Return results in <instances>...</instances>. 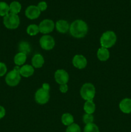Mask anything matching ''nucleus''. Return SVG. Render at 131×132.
<instances>
[{
  "mask_svg": "<svg viewBox=\"0 0 131 132\" xmlns=\"http://www.w3.org/2000/svg\"><path fill=\"white\" fill-rule=\"evenodd\" d=\"M3 23L8 29H15L20 24V19L18 15L9 13L3 18Z\"/></svg>",
  "mask_w": 131,
  "mask_h": 132,
  "instance_id": "nucleus-6",
  "label": "nucleus"
},
{
  "mask_svg": "<svg viewBox=\"0 0 131 132\" xmlns=\"http://www.w3.org/2000/svg\"><path fill=\"white\" fill-rule=\"evenodd\" d=\"M39 32V26H37V24H30V25L27 27V34L31 36H35V35H37Z\"/></svg>",
  "mask_w": 131,
  "mask_h": 132,
  "instance_id": "nucleus-22",
  "label": "nucleus"
},
{
  "mask_svg": "<svg viewBox=\"0 0 131 132\" xmlns=\"http://www.w3.org/2000/svg\"><path fill=\"white\" fill-rule=\"evenodd\" d=\"M85 112L88 114H92L96 110V105L92 101H87L83 105Z\"/></svg>",
  "mask_w": 131,
  "mask_h": 132,
  "instance_id": "nucleus-18",
  "label": "nucleus"
},
{
  "mask_svg": "<svg viewBox=\"0 0 131 132\" xmlns=\"http://www.w3.org/2000/svg\"><path fill=\"white\" fill-rule=\"evenodd\" d=\"M18 49H19V52L23 53L26 55L31 52L30 45L28 43L25 42V41H21L19 44Z\"/></svg>",
  "mask_w": 131,
  "mask_h": 132,
  "instance_id": "nucleus-20",
  "label": "nucleus"
},
{
  "mask_svg": "<svg viewBox=\"0 0 131 132\" xmlns=\"http://www.w3.org/2000/svg\"><path fill=\"white\" fill-rule=\"evenodd\" d=\"M130 4H131V0H130Z\"/></svg>",
  "mask_w": 131,
  "mask_h": 132,
  "instance_id": "nucleus-31",
  "label": "nucleus"
},
{
  "mask_svg": "<svg viewBox=\"0 0 131 132\" xmlns=\"http://www.w3.org/2000/svg\"><path fill=\"white\" fill-rule=\"evenodd\" d=\"M39 43L41 48L44 50H50L55 46V42L53 37L49 35H44L41 37L39 40Z\"/></svg>",
  "mask_w": 131,
  "mask_h": 132,
  "instance_id": "nucleus-7",
  "label": "nucleus"
},
{
  "mask_svg": "<svg viewBox=\"0 0 131 132\" xmlns=\"http://www.w3.org/2000/svg\"><path fill=\"white\" fill-rule=\"evenodd\" d=\"M32 67L35 68H40L43 66L44 63V59L42 55L39 54L33 55L32 59Z\"/></svg>",
  "mask_w": 131,
  "mask_h": 132,
  "instance_id": "nucleus-15",
  "label": "nucleus"
},
{
  "mask_svg": "<svg viewBox=\"0 0 131 132\" xmlns=\"http://www.w3.org/2000/svg\"><path fill=\"white\" fill-rule=\"evenodd\" d=\"M73 66L78 69H83L87 66V59L82 55H75L72 61Z\"/></svg>",
  "mask_w": 131,
  "mask_h": 132,
  "instance_id": "nucleus-11",
  "label": "nucleus"
},
{
  "mask_svg": "<svg viewBox=\"0 0 131 132\" xmlns=\"http://www.w3.org/2000/svg\"><path fill=\"white\" fill-rule=\"evenodd\" d=\"M54 77L56 82L60 85L67 84L69 81V74L66 71L62 69L57 70L55 72Z\"/></svg>",
  "mask_w": 131,
  "mask_h": 132,
  "instance_id": "nucleus-9",
  "label": "nucleus"
},
{
  "mask_svg": "<svg viewBox=\"0 0 131 132\" xmlns=\"http://www.w3.org/2000/svg\"><path fill=\"white\" fill-rule=\"evenodd\" d=\"M26 58L27 56L26 54L21 52H19L14 57V63L17 66L23 65L26 62Z\"/></svg>",
  "mask_w": 131,
  "mask_h": 132,
  "instance_id": "nucleus-17",
  "label": "nucleus"
},
{
  "mask_svg": "<svg viewBox=\"0 0 131 132\" xmlns=\"http://www.w3.org/2000/svg\"><path fill=\"white\" fill-rule=\"evenodd\" d=\"M117 37L113 31L108 30L104 32L100 37V45L101 47L109 48L115 45Z\"/></svg>",
  "mask_w": 131,
  "mask_h": 132,
  "instance_id": "nucleus-3",
  "label": "nucleus"
},
{
  "mask_svg": "<svg viewBox=\"0 0 131 132\" xmlns=\"http://www.w3.org/2000/svg\"><path fill=\"white\" fill-rule=\"evenodd\" d=\"M37 7L39 9L40 11L42 12L44 11V10H46V9H47L48 5L47 3H46V2H45V1H41V2L39 3L38 5H37Z\"/></svg>",
  "mask_w": 131,
  "mask_h": 132,
  "instance_id": "nucleus-28",
  "label": "nucleus"
},
{
  "mask_svg": "<svg viewBox=\"0 0 131 132\" xmlns=\"http://www.w3.org/2000/svg\"><path fill=\"white\" fill-rule=\"evenodd\" d=\"M5 113H6V111H5L4 107L0 106V119H1L5 117Z\"/></svg>",
  "mask_w": 131,
  "mask_h": 132,
  "instance_id": "nucleus-30",
  "label": "nucleus"
},
{
  "mask_svg": "<svg viewBox=\"0 0 131 132\" xmlns=\"http://www.w3.org/2000/svg\"><path fill=\"white\" fill-rule=\"evenodd\" d=\"M59 90L63 94H65L68 92V86L67 85V84H64V85H60V88H59Z\"/></svg>",
  "mask_w": 131,
  "mask_h": 132,
  "instance_id": "nucleus-29",
  "label": "nucleus"
},
{
  "mask_svg": "<svg viewBox=\"0 0 131 132\" xmlns=\"http://www.w3.org/2000/svg\"><path fill=\"white\" fill-rule=\"evenodd\" d=\"M41 12L37 6L30 5L26 8L25 10V15L30 19H35L38 18L41 15Z\"/></svg>",
  "mask_w": 131,
  "mask_h": 132,
  "instance_id": "nucleus-10",
  "label": "nucleus"
},
{
  "mask_svg": "<svg viewBox=\"0 0 131 132\" xmlns=\"http://www.w3.org/2000/svg\"><path fill=\"white\" fill-rule=\"evenodd\" d=\"M96 90L92 84L87 82L83 85L80 89V95L82 99L87 101H92L95 96Z\"/></svg>",
  "mask_w": 131,
  "mask_h": 132,
  "instance_id": "nucleus-5",
  "label": "nucleus"
},
{
  "mask_svg": "<svg viewBox=\"0 0 131 132\" xmlns=\"http://www.w3.org/2000/svg\"><path fill=\"white\" fill-rule=\"evenodd\" d=\"M110 56V53L107 48L101 47L98 50L97 57L101 61H106Z\"/></svg>",
  "mask_w": 131,
  "mask_h": 132,
  "instance_id": "nucleus-16",
  "label": "nucleus"
},
{
  "mask_svg": "<svg viewBox=\"0 0 131 132\" xmlns=\"http://www.w3.org/2000/svg\"><path fill=\"white\" fill-rule=\"evenodd\" d=\"M7 71V68L5 63H0V77L3 76Z\"/></svg>",
  "mask_w": 131,
  "mask_h": 132,
  "instance_id": "nucleus-27",
  "label": "nucleus"
},
{
  "mask_svg": "<svg viewBox=\"0 0 131 132\" xmlns=\"http://www.w3.org/2000/svg\"><path fill=\"white\" fill-rule=\"evenodd\" d=\"M83 121L86 125L92 123L94 121V117L92 114L86 113L83 116Z\"/></svg>",
  "mask_w": 131,
  "mask_h": 132,
  "instance_id": "nucleus-26",
  "label": "nucleus"
},
{
  "mask_svg": "<svg viewBox=\"0 0 131 132\" xmlns=\"http://www.w3.org/2000/svg\"><path fill=\"white\" fill-rule=\"evenodd\" d=\"M66 132H81V129L79 125L75 123H73L70 126H68Z\"/></svg>",
  "mask_w": 131,
  "mask_h": 132,
  "instance_id": "nucleus-25",
  "label": "nucleus"
},
{
  "mask_svg": "<svg viewBox=\"0 0 131 132\" xmlns=\"http://www.w3.org/2000/svg\"><path fill=\"white\" fill-rule=\"evenodd\" d=\"M50 85L48 83H44L42 87L39 89L35 94V99L39 104H44L50 99Z\"/></svg>",
  "mask_w": 131,
  "mask_h": 132,
  "instance_id": "nucleus-2",
  "label": "nucleus"
},
{
  "mask_svg": "<svg viewBox=\"0 0 131 132\" xmlns=\"http://www.w3.org/2000/svg\"><path fill=\"white\" fill-rule=\"evenodd\" d=\"M87 31L88 27L87 23L81 19L74 21L69 27L70 34L75 38H82L85 37Z\"/></svg>",
  "mask_w": 131,
  "mask_h": 132,
  "instance_id": "nucleus-1",
  "label": "nucleus"
},
{
  "mask_svg": "<svg viewBox=\"0 0 131 132\" xmlns=\"http://www.w3.org/2000/svg\"><path fill=\"white\" fill-rule=\"evenodd\" d=\"M62 122L65 126H70L74 122V118L73 116L69 113H65L62 116L61 118Z\"/></svg>",
  "mask_w": 131,
  "mask_h": 132,
  "instance_id": "nucleus-21",
  "label": "nucleus"
},
{
  "mask_svg": "<svg viewBox=\"0 0 131 132\" xmlns=\"http://www.w3.org/2000/svg\"><path fill=\"white\" fill-rule=\"evenodd\" d=\"M83 132H100V130L95 124L91 123L86 125L83 129Z\"/></svg>",
  "mask_w": 131,
  "mask_h": 132,
  "instance_id": "nucleus-24",
  "label": "nucleus"
},
{
  "mask_svg": "<svg viewBox=\"0 0 131 132\" xmlns=\"http://www.w3.org/2000/svg\"><path fill=\"white\" fill-rule=\"evenodd\" d=\"M9 13V5L6 2L0 1V16L5 17Z\"/></svg>",
  "mask_w": 131,
  "mask_h": 132,
  "instance_id": "nucleus-23",
  "label": "nucleus"
},
{
  "mask_svg": "<svg viewBox=\"0 0 131 132\" xmlns=\"http://www.w3.org/2000/svg\"><path fill=\"white\" fill-rule=\"evenodd\" d=\"M20 68L19 66H16L14 70L7 73L5 77L6 84L10 86H15L19 83L21 81V75L19 73Z\"/></svg>",
  "mask_w": 131,
  "mask_h": 132,
  "instance_id": "nucleus-4",
  "label": "nucleus"
},
{
  "mask_svg": "<svg viewBox=\"0 0 131 132\" xmlns=\"http://www.w3.org/2000/svg\"><path fill=\"white\" fill-rule=\"evenodd\" d=\"M55 27L58 32L62 34H64L66 33L69 30L70 26L67 21L61 19V20H59L56 22Z\"/></svg>",
  "mask_w": 131,
  "mask_h": 132,
  "instance_id": "nucleus-13",
  "label": "nucleus"
},
{
  "mask_svg": "<svg viewBox=\"0 0 131 132\" xmlns=\"http://www.w3.org/2000/svg\"><path fill=\"white\" fill-rule=\"evenodd\" d=\"M9 10H10V13L17 15L21 10V5L18 1H12L9 5Z\"/></svg>",
  "mask_w": 131,
  "mask_h": 132,
  "instance_id": "nucleus-19",
  "label": "nucleus"
},
{
  "mask_svg": "<svg viewBox=\"0 0 131 132\" xmlns=\"http://www.w3.org/2000/svg\"><path fill=\"white\" fill-rule=\"evenodd\" d=\"M40 32L44 34H49L55 28V23L51 19H46L40 23L39 25Z\"/></svg>",
  "mask_w": 131,
  "mask_h": 132,
  "instance_id": "nucleus-8",
  "label": "nucleus"
},
{
  "mask_svg": "<svg viewBox=\"0 0 131 132\" xmlns=\"http://www.w3.org/2000/svg\"><path fill=\"white\" fill-rule=\"evenodd\" d=\"M119 107L123 113L128 114L131 113V99L125 98L119 103Z\"/></svg>",
  "mask_w": 131,
  "mask_h": 132,
  "instance_id": "nucleus-12",
  "label": "nucleus"
},
{
  "mask_svg": "<svg viewBox=\"0 0 131 132\" xmlns=\"http://www.w3.org/2000/svg\"><path fill=\"white\" fill-rule=\"evenodd\" d=\"M21 76L24 77H29L34 73V68L32 66L29 64H24L20 68L19 70Z\"/></svg>",
  "mask_w": 131,
  "mask_h": 132,
  "instance_id": "nucleus-14",
  "label": "nucleus"
}]
</instances>
